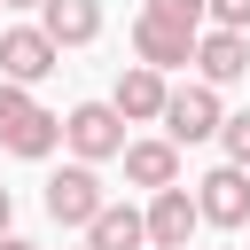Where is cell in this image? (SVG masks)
Instances as JSON below:
<instances>
[{
	"mask_svg": "<svg viewBox=\"0 0 250 250\" xmlns=\"http://www.w3.org/2000/svg\"><path fill=\"white\" fill-rule=\"evenodd\" d=\"M55 62H62V47L47 39V23H16V31H0V78H16V86H39Z\"/></svg>",
	"mask_w": 250,
	"mask_h": 250,
	"instance_id": "5",
	"label": "cell"
},
{
	"mask_svg": "<svg viewBox=\"0 0 250 250\" xmlns=\"http://www.w3.org/2000/svg\"><path fill=\"white\" fill-rule=\"evenodd\" d=\"M8 8H47V0H8Z\"/></svg>",
	"mask_w": 250,
	"mask_h": 250,
	"instance_id": "19",
	"label": "cell"
},
{
	"mask_svg": "<svg viewBox=\"0 0 250 250\" xmlns=\"http://www.w3.org/2000/svg\"><path fill=\"white\" fill-rule=\"evenodd\" d=\"M133 125H148V117H164V102H172V86H164V70L156 62H125L117 70V94H109Z\"/></svg>",
	"mask_w": 250,
	"mask_h": 250,
	"instance_id": "10",
	"label": "cell"
},
{
	"mask_svg": "<svg viewBox=\"0 0 250 250\" xmlns=\"http://www.w3.org/2000/svg\"><path fill=\"white\" fill-rule=\"evenodd\" d=\"M39 23L55 47H86V39H102V0H47Z\"/></svg>",
	"mask_w": 250,
	"mask_h": 250,
	"instance_id": "12",
	"label": "cell"
},
{
	"mask_svg": "<svg viewBox=\"0 0 250 250\" xmlns=\"http://www.w3.org/2000/svg\"><path fill=\"white\" fill-rule=\"evenodd\" d=\"M219 125H227V109H219V86H211V78L172 86V102H164V141H211Z\"/></svg>",
	"mask_w": 250,
	"mask_h": 250,
	"instance_id": "4",
	"label": "cell"
},
{
	"mask_svg": "<svg viewBox=\"0 0 250 250\" xmlns=\"http://www.w3.org/2000/svg\"><path fill=\"white\" fill-rule=\"evenodd\" d=\"M0 250H39V242H23V234H0Z\"/></svg>",
	"mask_w": 250,
	"mask_h": 250,
	"instance_id": "18",
	"label": "cell"
},
{
	"mask_svg": "<svg viewBox=\"0 0 250 250\" xmlns=\"http://www.w3.org/2000/svg\"><path fill=\"white\" fill-rule=\"evenodd\" d=\"M141 16H164V23H180V31H203L211 0H141Z\"/></svg>",
	"mask_w": 250,
	"mask_h": 250,
	"instance_id": "14",
	"label": "cell"
},
{
	"mask_svg": "<svg viewBox=\"0 0 250 250\" xmlns=\"http://www.w3.org/2000/svg\"><path fill=\"white\" fill-rule=\"evenodd\" d=\"M125 180L133 188H180V141H125Z\"/></svg>",
	"mask_w": 250,
	"mask_h": 250,
	"instance_id": "11",
	"label": "cell"
},
{
	"mask_svg": "<svg viewBox=\"0 0 250 250\" xmlns=\"http://www.w3.org/2000/svg\"><path fill=\"white\" fill-rule=\"evenodd\" d=\"M0 148H8V156H23V164H39V156H55V148H62V117H55V109H39V102H31V86H16V78H0Z\"/></svg>",
	"mask_w": 250,
	"mask_h": 250,
	"instance_id": "1",
	"label": "cell"
},
{
	"mask_svg": "<svg viewBox=\"0 0 250 250\" xmlns=\"http://www.w3.org/2000/svg\"><path fill=\"white\" fill-rule=\"evenodd\" d=\"M195 39H203V31H180V23H164V16H133V55L156 62V70L195 62Z\"/></svg>",
	"mask_w": 250,
	"mask_h": 250,
	"instance_id": "8",
	"label": "cell"
},
{
	"mask_svg": "<svg viewBox=\"0 0 250 250\" xmlns=\"http://www.w3.org/2000/svg\"><path fill=\"white\" fill-rule=\"evenodd\" d=\"M211 23H227V31H250V0H211Z\"/></svg>",
	"mask_w": 250,
	"mask_h": 250,
	"instance_id": "16",
	"label": "cell"
},
{
	"mask_svg": "<svg viewBox=\"0 0 250 250\" xmlns=\"http://www.w3.org/2000/svg\"><path fill=\"white\" fill-rule=\"evenodd\" d=\"M195 70H203L211 86H234V78H250V31H227V23H211V31L195 39Z\"/></svg>",
	"mask_w": 250,
	"mask_h": 250,
	"instance_id": "9",
	"label": "cell"
},
{
	"mask_svg": "<svg viewBox=\"0 0 250 250\" xmlns=\"http://www.w3.org/2000/svg\"><path fill=\"white\" fill-rule=\"evenodd\" d=\"M195 203H203V227H250V172L242 164H219L195 180Z\"/></svg>",
	"mask_w": 250,
	"mask_h": 250,
	"instance_id": "6",
	"label": "cell"
},
{
	"mask_svg": "<svg viewBox=\"0 0 250 250\" xmlns=\"http://www.w3.org/2000/svg\"><path fill=\"white\" fill-rule=\"evenodd\" d=\"M8 219H16V195H8V188H0V234H8Z\"/></svg>",
	"mask_w": 250,
	"mask_h": 250,
	"instance_id": "17",
	"label": "cell"
},
{
	"mask_svg": "<svg viewBox=\"0 0 250 250\" xmlns=\"http://www.w3.org/2000/svg\"><path fill=\"white\" fill-rule=\"evenodd\" d=\"M125 109L117 102H78L70 117H62V148L78 156V164H109V156H125Z\"/></svg>",
	"mask_w": 250,
	"mask_h": 250,
	"instance_id": "2",
	"label": "cell"
},
{
	"mask_svg": "<svg viewBox=\"0 0 250 250\" xmlns=\"http://www.w3.org/2000/svg\"><path fill=\"white\" fill-rule=\"evenodd\" d=\"M219 148H227V164H242V172H250V109L219 125Z\"/></svg>",
	"mask_w": 250,
	"mask_h": 250,
	"instance_id": "15",
	"label": "cell"
},
{
	"mask_svg": "<svg viewBox=\"0 0 250 250\" xmlns=\"http://www.w3.org/2000/svg\"><path fill=\"white\" fill-rule=\"evenodd\" d=\"M195 227H203V203H195L188 188H156V195H148V242H156V250H188Z\"/></svg>",
	"mask_w": 250,
	"mask_h": 250,
	"instance_id": "7",
	"label": "cell"
},
{
	"mask_svg": "<svg viewBox=\"0 0 250 250\" xmlns=\"http://www.w3.org/2000/svg\"><path fill=\"white\" fill-rule=\"evenodd\" d=\"M102 203H109V195H102V172H94V164H62V172L47 180V219H55V227H94Z\"/></svg>",
	"mask_w": 250,
	"mask_h": 250,
	"instance_id": "3",
	"label": "cell"
},
{
	"mask_svg": "<svg viewBox=\"0 0 250 250\" xmlns=\"http://www.w3.org/2000/svg\"><path fill=\"white\" fill-rule=\"evenodd\" d=\"M148 242V211L133 203H102V219L86 227V250H141Z\"/></svg>",
	"mask_w": 250,
	"mask_h": 250,
	"instance_id": "13",
	"label": "cell"
}]
</instances>
